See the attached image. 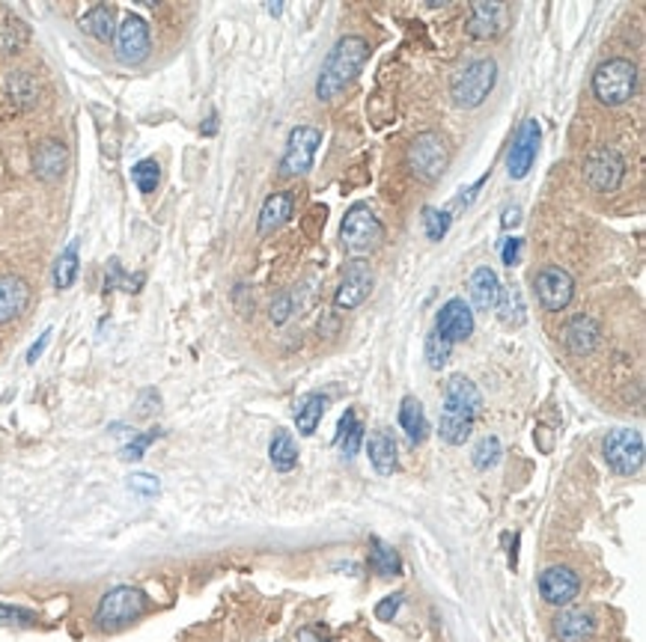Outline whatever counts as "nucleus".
<instances>
[{
	"label": "nucleus",
	"mask_w": 646,
	"mask_h": 642,
	"mask_svg": "<svg viewBox=\"0 0 646 642\" xmlns=\"http://www.w3.org/2000/svg\"><path fill=\"white\" fill-rule=\"evenodd\" d=\"M483 396L465 374H453L444 390V407H441V440L450 446H462L474 432L480 416Z\"/></svg>",
	"instance_id": "obj_1"
},
{
	"label": "nucleus",
	"mask_w": 646,
	"mask_h": 642,
	"mask_svg": "<svg viewBox=\"0 0 646 642\" xmlns=\"http://www.w3.org/2000/svg\"><path fill=\"white\" fill-rule=\"evenodd\" d=\"M369 57V45L364 36H343L337 39V45L331 48L328 60H325L322 66V75L316 80V98L319 102H331V98H337L343 89H346L352 80L360 75V69H364V62Z\"/></svg>",
	"instance_id": "obj_2"
},
{
	"label": "nucleus",
	"mask_w": 646,
	"mask_h": 642,
	"mask_svg": "<svg viewBox=\"0 0 646 642\" xmlns=\"http://www.w3.org/2000/svg\"><path fill=\"white\" fill-rule=\"evenodd\" d=\"M637 89V69L632 60L610 57L599 62L592 71V95L605 107H619L634 95Z\"/></svg>",
	"instance_id": "obj_3"
},
{
	"label": "nucleus",
	"mask_w": 646,
	"mask_h": 642,
	"mask_svg": "<svg viewBox=\"0 0 646 642\" xmlns=\"http://www.w3.org/2000/svg\"><path fill=\"white\" fill-rule=\"evenodd\" d=\"M146 595L135 586H113L111 592H104L95 610V628L117 633L122 628H128L131 621H137L146 613Z\"/></svg>",
	"instance_id": "obj_4"
},
{
	"label": "nucleus",
	"mask_w": 646,
	"mask_h": 642,
	"mask_svg": "<svg viewBox=\"0 0 646 642\" xmlns=\"http://www.w3.org/2000/svg\"><path fill=\"white\" fill-rule=\"evenodd\" d=\"M494 80H498V62L492 57L474 60L462 71H456L453 80H450V98H453L456 107L474 111V107H480L489 98Z\"/></svg>",
	"instance_id": "obj_5"
},
{
	"label": "nucleus",
	"mask_w": 646,
	"mask_h": 642,
	"mask_svg": "<svg viewBox=\"0 0 646 642\" xmlns=\"http://www.w3.org/2000/svg\"><path fill=\"white\" fill-rule=\"evenodd\" d=\"M405 160H409V169L420 178V182L435 185L438 178L447 173V164H450L447 140L441 137L438 131H420L418 137L411 140L409 158Z\"/></svg>",
	"instance_id": "obj_6"
},
{
	"label": "nucleus",
	"mask_w": 646,
	"mask_h": 642,
	"mask_svg": "<svg viewBox=\"0 0 646 642\" xmlns=\"http://www.w3.org/2000/svg\"><path fill=\"white\" fill-rule=\"evenodd\" d=\"M340 238H343V247H346L349 253L364 256V253H373V250L385 241V226H382V220L376 218V211L369 209V205L355 202L346 211Z\"/></svg>",
	"instance_id": "obj_7"
},
{
	"label": "nucleus",
	"mask_w": 646,
	"mask_h": 642,
	"mask_svg": "<svg viewBox=\"0 0 646 642\" xmlns=\"http://www.w3.org/2000/svg\"><path fill=\"white\" fill-rule=\"evenodd\" d=\"M601 455L617 476H634L643 467V434L634 428H614L601 440Z\"/></svg>",
	"instance_id": "obj_8"
},
{
	"label": "nucleus",
	"mask_w": 646,
	"mask_h": 642,
	"mask_svg": "<svg viewBox=\"0 0 646 642\" xmlns=\"http://www.w3.org/2000/svg\"><path fill=\"white\" fill-rule=\"evenodd\" d=\"M625 178V160L617 149L596 146L584 160V182L596 193H614Z\"/></svg>",
	"instance_id": "obj_9"
},
{
	"label": "nucleus",
	"mask_w": 646,
	"mask_h": 642,
	"mask_svg": "<svg viewBox=\"0 0 646 642\" xmlns=\"http://www.w3.org/2000/svg\"><path fill=\"white\" fill-rule=\"evenodd\" d=\"M319 146H322V131L313 128V125H295L289 131L286 152L280 158V176H304L313 167Z\"/></svg>",
	"instance_id": "obj_10"
},
{
	"label": "nucleus",
	"mask_w": 646,
	"mask_h": 642,
	"mask_svg": "<svg viewBox=\"0 0 646 642\" xmlns=\"http://www.w3.org/2000/svg\"><path fill=\"white\" fill-rule=\"evenodd\" d=\"M536 298H539V307L548 309V312H560L572 303L575 298V280L572 274L566 271L560 265H545L542 271L536 274Z\"/></svg>",
	"instance_id": "obj_11"
},
{
	"label": "nucleus",
	"mask_w": 646,
	"mask_h": 642,
	"mask_svg": "<svg viewBox=\"0 0 646 642\" xmlns=\"http://www.w3.org/2000/svg\"><path fill=\"white\" fill-rule=\"evenodd\" d=\"M369 292H373V271H369L364 259H352V262H346V268H343L340 285L337 292H334V307L355 309L369 298Z\"/></svg>",
	"instance_id": "obj_12"
},
{
	"label": "nucleus",
	"mask_w": 646,
	"mask_h": 642,
	"mask_svg": "<svg viewBox=\"0 0 646 642\" xmlns=\"http://www.w3.org/2000/svg\"><path fill=\"white\" fill-rule=\"evenodd\" d=\"M113 42H117V60L126 66H137L149 57V24L140 15H126Z\"/></svg>",
	"instance_id": "obj_13"
},
{
	"label": "nucleus",
	"mask_w": 646,
	"mask_h": 642,
	"mask_svg": "<svg viewBox=\"0 0 646 642\" xmlns=\"http://www.w3.org/2000/svg\"><path fill=\"white\" fill-rule=\"evenodd\" d=\"M581 592V577L569 565H551L539 574V595L551 606H569Z\"/></svg>",
	"instance_id": "obj_14"
},
{
	"label": "nucleus",
	"mask_w": 646,
	"mask_h": 642,
	"mask_svg": "<svg viewBox=\"0 0 646 642\" xmlns=\"http://www.w3.org/2000/svg\"><path fill=\"white\" fill-rule=\"evenodd\" d=\"M432 330H435L441 339H447L450 345L465 342V339L474 333V312L465 303V298H450L435 316V327Z\"/></svg>",
	"instance_id": "obj_15"
},
{
	"label": "nucleus",
	"mask_w": 646,
	"mask_h": 642,
	"mask_svg": "<svg viewBox=\"0 0 646 642\" xmlns=\"http://www.w3.org/2000/svg\"><path fill=\"white\" fill-rule=\"evenodd\" d=\"M536 152H539V122L525 119L509 146V155H507L509 178H525L530 173V167H534Z\"/></svg>",
	"instance_id": "obj_16"
},
{
	"label": "nucleus",
	"mask_w": 646,
	"mask_h": 642,
	"mask_svg": "<svg viewBox=\"0 0 646 642\" xmlns=\"http://www.w3.org/2000/svg\"><path fill=\"white\" fill-rule=\"evenodd\" d=\"M509 24V6L507 4H474L468 15V33L474 39H498Z\"/></svg>",
	"instance_id": "obj_17"
},
{
	"label": "nucleus",
	"mask_w": 646,
	"mask_h": 642,
	"mask_svg": "<svg viewBox=\"0 0 646 642\" xmlns=\"http://www.w3.org/2000/svg\"><path fill=\"white\" fill-rule=\"evenodd\" d=\"M563 342L575 357H587L601 342V325L587 312H581V316L569 318V325L563 330Z\"/></svg>",
	"instance_id": "obj_18"
},
{
	"label": "nucleus",
	"mask_w": 646,
	"mask_h": 642,
	"mask_svg": "<svg viewBox=\"0 0 646 642\" xmlns=\"http://www.w3.org/2000/svg\"><path fill=\"white\" fill-rule=\"evenodd\" d=\"M69 167V149L60 140H42L33 149V173H37L42 182H57L63 178Z\"/></svg>",
	"instance_id": "obj_19"
},
{
	"label": "nucleus",
	"mask_w": 646,
	"mask_h": 642,
	"mask_svg": "<svg viewBox=\"0 0 646 642\" xmlns=\"http://www.w3.org/2000/svg\"><path fill=\"white\" fill-rule=\"evenodd\" d=\"M30 303V285L19 274L0 276V325H10L28 309Z\"/></svg>",
	"instance_id": "obj_20"
},
{
	"label": "nucleus",
	"mask_w": 646,
	"mask_h": 642,
	"mask_svg": "<svg viewBox=\"0 0 646 642\" xmlns=\"http://www.w3.org/2000/svg\"><path fill=\"white\" fill-rule=\"evenodd\" d=\"M554 633L560 642H587L596 633V615L590 610L569 606L554 619Z\"/></svg>",
	"instance_id": "obj_21"
},
{
	"label": "nucleus",
	"mask_w": 646,
	"mask_h": 642,
	"mask_svg": "<svg viewBox=\"0 0 646 642\" xmlns=\"http://www.w3.org/2000/svg\"><path fill=\"white\" fill-rule=\"evenodd\" d=\"M367 452H369V464L376 467V473H382V476H391L400 467V449H396V437L391 434V428H378V432L369 434V443H367Z\"/></svg>",
	"instance_id": "obj_22"
},
{
	"label": "nucleus",
	"mask_w": 646,
	"mask_h": 642,
	"mask_svg": "<svg viewBox=\"0 0 646 642\" xmlns=\"http://www.w3.org/2000/svg\"><path fill=\"white\" fill-rule=\"evenodd\" d=\"M292 209H295V200H292L289 191L271 193L260 209V223H256L260 235H271V232H277L283 223L292 218Z\"/></svg>",
	"instance_id": "obj_23"
},
{
	"label": "nucleus",
	"mask_w": 646,
	"mask_h": 642,
	"mask_svg": "<svg viewBox=\"0 0 646 642\" xmlns=\"http://www.w3.org/2000/svg\"><path fill=\"white\" fill-rule=\"evenodd\" d=\"M468 289H471V300L476 309H494V303H498V292H501V280L498 274L492 271V268H476L471 274V283H468Z\"/></svg>",
	"instance_id": "obj_24"
},
{
	"label": "nucleus",
	"mask_w": 646,
	"mask_h": 642,
	"mask_svg": "<svg viewBox=\"0 0 646 642\" xmlns=\"http://www.w3.org/2000/svg\"><path fill=\"white\" fill-rule=\"evenodd\" d=\"M494 309H498V318H501L503 327H521V325H525L527 309H525V298H521V289L516 283L501 285Z\"/></svg>",
	"instance_id": "obj_25"
},
{
	"label": "nucleus",
	"mask_w": 646,
	"mask_h": 642,
	"mask_svg": "<svg viewBox=\"0 0 646 642\" xmlns=\"http://www.w3.org/2000/svg\"><path fill=\"white\" fill-rule=\"evenodd\" d=\"M400 425L402 432L409 434L411 443H423L429 437V419H427V410L414 396H405L402 405H400Z\"/></svg>",
	"instance_id": "obj_26"
},
{
	"label": "nucleus",
	"mask_w": 646,
	"mask_h": 642,
	"mask_svg": "<svg viewBox=\"0 0 646 642\" xmlns=\"http://www.w3.org/2000/svg\"><path fill=\"white\" fill-rule=\"evenodd\" d=\"M325 407H328V399L322 396V392H307V396H301L298 399V405H295V425H298V432L310 437L319 428V423H322V416H325Z\"/></svg>",
	"instance_id": "obj_27"
},
{
	"label": "nucleus",
	"mask_w": 646,
	"mask_h": 642,
	"mask_svg": "<svg viewBox=\"0 0 646 642\" xmlns=\"http://www.w3.org/2000/svg\"><path fill=\"white\" fill-rule=\"evenodd\" d=\"M6 95H10V102L15 107H21V111H28L39 102V80L30 75V71H12L10 78H6Z\"/></svg>",
	"instance_id": "obj_28"
},
{
	"label": "nucleus",
	"mask_w": 646,
	"mask_h": 642,
	"mask_svg": "<svg viewBox=\"0 0 646 642\" xmlns=\"http://www.w3.org/2000/svg\"><path fill=\"white\" fill-rule=\"evenodd\" d=\"M81 30L90 33L93 39L111 42L117 36V21H113V9L111 6H93L81 15Z\"/></svg>",
	"instance_id": "obj_29"
},
{
	"label": "nucleus",
	"mask_w": 646,
	"mask_h": 642,
	"mask_svg": "<svg viewBox=\"0 0 646 642\" xmlns=\"http://www.w3.org/2000/svg\"><path fill=\"white\" fill-rule=\"evenodd\" d=\"M334 443L340 446V452L346 455V458H355L360 443H364V425L358 423V414L352 407H346V414L340 416V425H337V437H334Z\"/></svg>",
	"instance_id": "obj_30"
},
{
	"label": "nucleus",
	"mask_w": 646,
	"mask_h": 642,
	"mask_svg": "<svg viewBox=\"0 0 646 642\" xmlns=\"http://www.w3.org/2000/svg\"><path fill=\"white\" fill-rule=\"evenodd\" d=\"M269 458L274 464V470H280V473H289L298 464L295 437H292L286 428H277V432H274L271 443H269Z\"/></svg>",
	"instance_id": "obj_31"
},
{
	"label": "nucleus",
	"mask_w": 646,
	"mask_h": 642,
	"mask_svg": "<svg viewBox=\"0 0 646 642\" xmlns=\"http://www.w3.org/2000/svg\"><path fill=\"white\" fill-rule=\"evenodd\" d=\"M30 39L28 24L19 21L15 15H4L0 18V54H19Z\"/></svg>",
	"instance_id": "obj_32"
},
{
	"label": "nucleus",
	"mask_w": 646,
	"mask_h": 642,
	"mask_svg": "<svg viewBox=\"0 0 646 642\" xmlns=\"http://www.w3.org/2000/svg\"><path fill=\"white\" fill-rule=\"evenodd\" d=\"M369 565H373L376 574L382 577H396L402 571L400 553H396L391 544H385L382 539H373V553H369Z\"/></svg>",
	"instance_id": "obj_33"
},
{
	"label": "nucleus",
	"mask_w": 646,
	"mask_h": 642,
	"mask_svg": "<svg viewBox=\"0 0 646 642\" xmlns=\"http://www.w3.org/2000/svg\"><path fill=\"white\" fill-rule=\"evenodd\" d=\"M75 280H78V241H69V247L57 256V262H54V285L63 292Z\"/></svg>",
	"instance_id": "obj_34"
},
{
	"label": "nucleus",
	"mask_w": 646,
	"mask_h": 642,
	"mask_svg": "<svg viewBox=\"0 0 646 642\" xmlns=\"http://www.w3.org/2000/svg\"><path fill=\"white\" fill-rule=\"evenodd\" d=\"M131 178H135L140 193H153L158 187V182H162V167H158L155 158H144L131 167Z\"/></svg>",
	"instance_id": "obj_35"
},
{
	"label": "nucleus",
	"mask_w": 646,
	"mask_h": 642,
	"mask_svg": "<svg viewBox=\"0 0 646 642\" xmlns=\"http://www.w3.org/2000/svg\"><path fill=\"white\" fill-rule=\"evenodd\" d=\"M450 223H453V218H450L447 209H432V205L423 209V232H427L429 241L444 238L450 232Z\"/></svg>",
	"instance_id": "obj_36"
},
{
	"label": "nucleus",
	"mask_w": 646,
	"mask_h": 642,
	"mask_svg": "<svg viewBox=\"0 0 646 642\" xmlns=\"http://www.w3.org/2000/svg\"><path fill=\"white\" fill-rule=\"evenodd\" d=\"M450 351H453V345H450L447 339H441L435 330H429L427 342H423V354H427L429 369H441V366H447Z\"/></svg>",
	"instance_id": "obj_37"
},
{
	"label": "nucleus",
	"mask_w": 646,
	"mask_h": 642,
	"mask_svg": "<svg viewBox=\"0 0 646 642\" xmlns=\"http://www.w3.org/2000/svg\"><path fill=\"white\" fill-rule=\"evenodd\" d=\"M140 283H144V274L128 276L126 271H122L120 259H111V262H108V276H104V292L117 289V285H122V289H126V292H140Z\"/></svg>",
	"instance_id": "obj_38"
},
{
	"label": "nucleus",
	"mask_w": 646,
	"mask_h": 642,
	"mask_svg": "<svg viewBox=\"0 0 646 642\" xmlns=\"http://www.w3.org/2000/svg\"><path fill=\"white\" fill-rule=\"evenodd\" d=\"M471 461H474V467H476V470H489V467H494V464L501 461V440H498V437H483V440L474 446Z\"/></svg>",
	"instance_id": "obj_39"
},
{
	"label": "nucleus",
	"mask_w": 646,
	"mask_h": 642,
	"mask_svg": "<svg viewBox=\"0 0 646 642\" xmlns=\"http://www.w3.org/2000/svg\"><path fill=\"white\" fill-rule=\"evenodd\" d=\"M162 434H164L162 428H149L146 434H137L128 446H122V458H126V461H140L146 455L149 446H153Z\"/></svg>",
	"instance_id": "obj_40"
},
{
	"label": "nucleus",
	"mask_w": 646,
	"mask_h": 642,
	"mask_svg": "<svg viewBox=\"0 0 646 642\" xmlns=\"http://www.w3.org/2000/svg\"><path fill=\"white\" fill-rule=\"evenodd\" d=\"M37 621V613L24 610V606H12V604H0V628H12V624H33Z\"/></svg>",
	"instance_id": "obj_41"
},
{
	"label": "nucleus",
	"mask_w": 646,
	"mask_h": 642,
	"mask_svg": "<svg viewBox=\"0 0 646 642\" xmlns=\"http://www.w3.org/2000/svg\"><path fill=\"white\" fill-rule=\"evenodd\" d=\"M402 601H405V595H402V592H393V595L382 597V601L376 604V619H378V621H393V619H396V613H400Z\"/></svg>",
	"instance_id": "obj_42"
},
{
	"label": "nucleus",
	"mask_w": 646,
	"mask_h": 642,
	"mask_svg": "<svg viewBox=\"0 0 646 642\" xmlns=\"http://www.w3.org/2000/svg\"><path fill=\"white\" fill-rule=\"evenodd\" d=\"M128 488L135 490V494L155 497L158 490H162V482H158L155 476H149V473H135V476L128 479Z\"/></svg>",
	"instance_id": "obj_43"
},
{
	"label": "nucleus",
	"mask_w": 646,
	"mask_h": 642,
	"mask_svg": "<svg viewBox=\"0 0 646 642\" xmlns=\"http://www.w3.org/2000/svg\"><path fill=\"white\" fill-rule=\"evenodd\" d=\"M501 259H503V265H507V268H516L518 259H521V238H507V241H503Z\"/></svg>",
	"instance_id": "obj_44"
},
{
	"label": "nucleus",
	"mask_w": 646,
	"mask_h": 642,
	"mask_svg": "<svg viewBox=\"0 0 646 642\" xmlns=\"http://www.w3.org/2000/svg\"><path fill=\"white\" fill-rule=\"evenodd\" d=\"M289 312H292V298L289 294H280V298L271 303V321L274 325H283V321L289 318Z\"/></svg>",
	"instance_id": "obj_45"
},
{
	"label": "nucleus",
	"mask_w": 646,
	"mask_h": 642,
	"mask_svg": "<svg viewBox=\"0 0 646 642\" xmlns=\"http://www.w3.org/2000/svg\"><path fill=\"white\" fill-rule=\"evenodd\" d=\"M51 336H54V330H42V336L37 339V342H33L30 345V351H28V363H37L39 360V357H42V351H46V348H48V342H51Z\"/></svg>",
	"instance_id": "obj_46"
},
{
	"label": "nucleus",
	"mask_w": 646,
	"mask_h": 642,
	"mask_svg": "<svg viewBox=\"0 0 646 642\" xmlns=\"http://www.w3.org/2000/svg\"><path fill=\"white\" fill-rule=\"evenodd\" d=\"M521 220V209H518V205H509V209H503V218H501V223H503V226H516V223Z\"/></svg>",
	"instance_id": "obj_47"
},
{
	"label": "nucleus",
	"mask_w": 646,
	"mask_h": 642,
	"mask_svg": "<svg viewBox=\"0 0 646 642\" xmlns=\"http://www.w3.org/2000/svg\"><path fill=\"white\" fill-rule=\"evenodd\" d=\"M301 637V642H331L328 637H325V633H319V630H310V628H304L298 633Z\"/></svg>",
	"instance_id": "obj_48"
},
{
	"label": "nucleus",
	"mask_w": 646,
	"mask_h": 642,
	"mask_svg": "<svg viewBox=\"0 0 646 642\" xmlns=\"http://www.w3.org/2000/svg\"><path fill=\"white\" fill-rule=\"evenodd\" d=\"M203 134H206V137H211V134H215L218 131V116L215 113H211L209 116V119H206V125H203V128H200Z\"/></svg>",
	"instance_id": "obj_49"
},
{
	"label": "nucleus",
	"mask_w": 646,
	"mask_h": 642,
	"mask_svg": "<svg viewBox=\"0 0 646 642\" xmlns=\"http://www.w3.org/2000/svg\"><path fill=\"white\" fill-rule=\"evenodd\" d=\"M265 12H269V15H274V18H277V15L283 12V4H265Z\"/></svg>",
	"instance_id": "obj_50"
}]
</instances>
